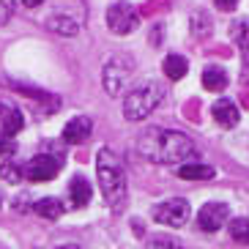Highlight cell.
Returning <instances> with one entry per match:
<instances>
[{
    "label": "cell",
    "instance_id": "obj_1",
    "mask_svg": "<svg viewBox=\"0 0 249 249\" xmlns=\"http://www.w3.org/2000/svg\"><path fill=\"white\" fill-rule=\"evenodd\" d=\"M137 151L142 159L154 161V164H186V159L197 154L195 151V142L183 132H170V129H161V126H154V129H145L137 140Z\"/></svg>",
    "mask_w": 249,
    "mask_h": 249
},
{
    "label": "cell",
    "instance_id": "obj_2",
    "mask_svg": "<svg viewBox=\"0 0 249 249\" xmlns=\"http://www.w3.org/2000/svg\"><path fill=\"white\" fill-rule=\"evenodd\" d=\"M96 176H99V186L110 208H124L126 203V170L124 161L118 159L112 148H99L96 154Z\"/></svg>",
    "mask_w": 249,
    "mask_h": 249
},
{
    "label": "cell",
    "instance_id": "obj_3",
    "mask_svg": "<svg viewBox=\"0 0 249 249\" xmlns=\"http://www.w3.org/2000/svg\"><path fill=\"white\" fill-rule=\"evenodd\" d=\"M164 99V88L159 82H142L124 99V115L126 121H142L156 110Z\"/></svg>",
    "mask_w": 249,
    "mask_h": 249
},
{
    "label": "cell",
    "instance_id": "obj_4",
    "mask_svg": "<svg viewBox=\"0 0 249 249\" xmlns=\"http://www.w3.org/2000/svg\"><path fill=\"white\" fill-rule=\"evenodd\" d=\"M134 66H132V55H112V58H107V63H104L102 69V85L104 90L110 96H118L121 90L129 85V77H132Z\"/></svg>",
    "mask_w": 249,
    "mask_h": 249
},
{
    "label": "cell",
    "instance_id": "obj_5",
    "mask_svg": "<svg viewBox=\"0 0 249 249\" xmlns=\"http://www.w3.org/2000/svg\"><path fill=\"white\" fill-rule=\"evenodd\" d=\"M151 216H154L159 225H167V227H183L192 216V208L183 197H170V200H161L151 208Z\"/></svg>",
    "mask_w": 249,
    "mask_h": 249
},
{
    "label": "cell",
    "instance_id": "obj_6",
    "mask_svg": "<svg viewBox=\"0 0 249 249\" xmlns=\"http://www.w3.org/2000/svg\"><path fill=\"white\" fill-rule=\"evenodd\" d=\"M107 25H110L112 33L126 36V33H132L140 25V17L129 3H110V8H107Z\"/></svg>",
    "mask_w": 249,
    "mask_h": 249
},
{
    "label": "cell",
    "instance_id": "obj_7",
    "mask_svg": "<svg viewBox=\"0 0 249 249\" xmlns=\"http://www.w3.org/2000/svg\"><path fill=\"white\" fill-rule=\"evenodd\" d=\"M227 216H230V208L225 203H205L197 213V225L205 233H216L227 225Z\"/></svg>",
    "mask_w": 249,
    "mask_h": 249
},
{
    "label": "cell",
    "instance_id": "obj_8",
    "mask_svg": "<svg viewBox=\"0 0 249 249\" xmlns=\"http://www.w3.org/2000/svg\"><path fill=\"white\" fill-rule=\"evenodd\" d=\"M60 170V161L52 159V156L47 154H38L30 159V164L25 167V176L30 178V181H52V178L58 176Z\"/></svg>",
    "mask_w": 249,
    "mask_h": 249
},
{
    "label": "cell",
    "instance_id": "obj_9",
    "mask_svg": "<svg viewBox=\"0 0 249 249\" xmlns=\"http://www.w3.org/2000/svg\"><path fill=\"white\" fill-rule=\"evenodd\" d=\"M211 115H213V121L219 126H225V129H233V126H238V121H241V112H238L235 102H230V99H216L213 107H211Z\"/></svg>",
    "mask_w": 249,
    "mask_h": 249
},
{
    "label": "cell",
    "instance_id": "obj_10",
    "mask_svg": "<svg viewBox=\"0 0 249 249\" xmlns=\"http://www.w3.org/2000/svg\"><path fill=\"white\" fill-rule=\"evenodd\" d=\"M90 129H93L90 118L77 115V118H71V121L66 124V129H63V140H66L69 145H80V142H85V140L90 137Z\"/></svg>",
    "mask_w": 249,
    "mask_h": 249
},
{
    "label": "cell",
    "instance_id": "obj_11",
    "mask_svg": "<svg viewBox=\"0 0 249 249\" xmlns=\"http://www.w3.org/2000/svg\"><path fill=\"white\" fill-rule=\"evenodd\" d=\"M0 132L6 134V137H14L19 129L25 126V118L22 112L17 110V107H11V104H0Z\"/></svg>",
    "mask_w": 249,
    "mask_h": 249
},
{
    "label": "cell",
    "instance_id": "obj_12",
    "mask_svg": "<svg viewBox=\"0 0 249 249\" xmlns=\"http://www.w3.org/2000/svg\"><path fill=\"white\" fill-rule=\"evenodd\" d=\"M69 192H71V205H74V208H85V205L90 203V195H93L90 183L85 181L82 176H74V178H71V183H69Z\"/></svg>",
    "mask_w": 249,
    "mask_h": 249
},
{
    "label": "cell",
    "instance_id": "obj_13",
    "mask_svg": "<svg viewBox=\"0 0 249 249\" xmlns=\"http://www.w3.org/2000/svg\"><path fill=\"white\" fill-rule=\"evenodd\" d=\"M47 28L60 33V36H74V33L80 30V22H77L71 14H50L47 17Z\"/></svg>",
    "mask_w": 249,
    "mask_h": 249
},
{
    "label": "cell",
    "instance_id": "obj_14",
    "mask_svg": "<svg viewBox=\"0 0 249 249\" xmlns=\"http://www.w3.org/2000/svg\"><path fill=\"white\" fill-rule=\"evenodd\" d=\"M33 213L36 216H41V219H60L63 216V203L55 197H44V200H38V203H33Z\"/></svg>",
    "mask_w": 249,
    "mask_h": 249
},
{
    "label": "cell",
    "instance_id": "obj_15",
    "mask_svg": "<svg viewBox=\"0 0 249 249\" xmlns=\"http://www.w3.org/2000/svg\"><path fill=\"white\" fill-rule=\"evenodd\" d=\"M176 173L183 181H208V178H213V167H208V164H189V161L181 164Z\"/></svg>",
    "mask_w": 249,
    "mask_h": 249
},
{
    "label": "cell",
    "instance_id": "obj_16",
    "mask_svg": "<svg viewBox=\"0 0 249 249\" xmlns=\"http://www.w3.org/2000/svg\"><path fill=\"white\" fill-rule=\"evenodd\" d=\"M203 85H205V90H222V88H227V74H225V69L222 66H205V71H203Z\"/></svg>",
    "mask_w": 249,
    "mask_h": 249
},
{
    "label": "cell",
    "instance_id": "obj_17",
    "mask_svg": "<svg viewBox=\"0 0 249 249\" xmlns=\"http://www.w3.org/2000/svg\"><path fill=\"white\" fill-rule=\"evenodd\" d=\"M227 230H230V238H233L235 244H241V247H249V219H241V216H235V219H230Z\"/></svg>",
    "mask_w": 249,
    "mask_h": 249
},
{
    "label": "cell",
    "instance_id": "obj_18",
    "mask_svg": "<svg viewBox=\"0 0 249 249\" xmlns=\"http://www.w3.org/2000/svg\"><path fill=\"white\" fill-rule=\"evenodd\" d=\"M186 58H181V55H167L164 58V74H167V80H181L183 74H186Z\"/></svg>",
    "mask_w": 249,
    "mask_h": 249
},
{
    "label": "cell",
    "instance_id": "obj_19",
    "mask_svg": "<svg viewBox=\"0 0 249 249\" xmlns=\"http://www.w3.org/2000/svg\"><path fill=\"white\" fill-rule=\"evenodd\" d=\"M0 178L8 181V183H19L22 181V167L14 164V161H3V164H0Z\"/></svg>",
    "mask_w": 249,
    "mask_h": 249
},
{
    "label": "cell",
    "instance_id": "obj_20",
    "mask_svg": "<svg viewBox=\"0 0 249 249\" xmlns=\"http://www.w3.org/2000/svg\"><path fill=\"white\" fill-rule=\"evenodd\" d=\"M233 33H235V41H238V47L247 52V50H249V19H244V22L235 25Z\"/></svg>",
    "mask_w": 249,
    "mask_h": 249
},
{
    "label": "cell",
    "instance_id": "obj_21",
    "mask_svg": "<svg viewBox=\"0 0 249 249\" xmlns=\"http://www.w3.org/2000/svg\"><path fill=\"white\" fill-rule=\"evenodd\" d=\"M148 249H183V247L178 241H173V238H164V235H161V238H151V241H148Z\"/></svg>",
    "mask_w": 249,
    "mask_h": 249
},
{
    "label": "cell",
    "instance_id": "obj_22",
    "mask_svg": "<svg viewBox=\"0 0 249 249\" xmlns=\"http://www.w3.org/2000/svg\"><path fill=\"white\" fill-rule=\"evenodd\" d=\"M17 151V142L14 137H6V134L0 132V156H11Z\"/></svg>",
    "mask_w": 249,
    "mask_h": 249
},
{
    "label": "cell",
    "instance_id": "obj_23",
    "mask_svg": "<svg viewBox=\"0 0 249 249\" xmlns=\"http://www.w3.org/2000/svg\"><path fill=\"white\" fill-rule=\"evenodd\" d=\"M11 11H14V6H11V3H6V0H0V25H6V22H8Z\"/></svg>",
    "mask_w": 249,
    "mask_h": 249
},
{
    "label": "cell",
    "instance_id": "obj_24",
    "mask_svg": "<svg viewBox=\"0 0 249 249\" xmlns=\"http://www.w3.org/2000/svg\"><path fill=\"white\" fill-rule=\"evenodd\" d=\"M60 249H80V247H74V244H66V247H60Z\"/></svg>",
    "mask_w": 249,
    "mask_h": 249
}]
</instances>
